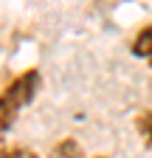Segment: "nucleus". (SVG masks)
<instances>
[{
	"label": "nucleus",
	"mask_w": 152,
	"mask_h": 158,
	"mask_svg": "<svg viewBox=\"0 0 152 158\" xmlns=\"http://www.w3.org/2000/svg\"><path fill=\"white\" fill-rule=\"evenodd\" d=\"M135 130L146 150H152V107H144L135 113Z\"/></svg>",
	"instance_id": "nucleus-4"
},
{
	"label": "nucleus",
	"mask_w": 152,
	"mask_h": 158,
	"mask_svg": "<svg viewBox=\"0 0 152 158\" xmlns=\"http://www.w3.org/2000/svg\"><path fill=\"white\" fill-rule=\"evenodd\" d=\"M87 158H107V155H87Z\"/></svg>",
	"instance_id": "nucleus-6"
},
{
	"label": "nucleus",
	"mask_w": 152,
	"mask_h": 158,
	"mask_svg": "<svg viewBox=\"0 0 152 158\" xmlns=\"http://www.w3.org/2000/svg\"><path fill=\"white\" fill-rule=\"evenodd\" d=\"M40 85H42L40 71H37V68H26V71H20L17 76H11V82L0 90V96H3L14 110H23V107H28L34 99H37Z\"/></svg>",
	"instance_id": "nucleus-1"
},
{
	"label": "nucleus",
	"mask_w": 152,
	"mask_h": 158,
	"mask_svg": "<svg viewBox=\"0 0 152 158\" xmlns=\"http://www.w3.org/2000/svg\"><path fill=\"white\" fill-rule=\"evenodd\" d=\"M0 158H42V155L26 144H6L0 147Z\"/></svg>",
	"instance_id": "nucleus-5"
},
{
	"label": "nucleus",
	"mask_w": 152,
	"mask_h": 158,
	"mask_svg": "<svg viewBox=\"0 0 152 158\" xmlns=\"http://www.w3.org/2000/svg\"><path fill=\"white\" fill-rule=\"evenodd\" d=\"M146 65H149V68H152V56H149V59H146Z\"/></svg>",
	"instance_id": "nucleus-7"
},
{
	"label": "nucleus",
	"mask_w": 152,
	"mask_h": 158,
	"mask_svg": "<svg viewBox=\"0 0 152 158\" xmlns=\"http://www.w3.org/2000/svg\"><path fill=\"white\" fill-rule=\"evenodd\" d=\"M130 51L138 59H149L152 56V23H144L138 28V34L132 37V43H130Z\"/></svg>",
	"instance_id": "nucleus-3"
},
{
	"label": "nucleus",
	"mask_w": 152,
	"mask_h": 158,
	"mask_svg": "<svg viewBox=\"0 0 152 158\" xmlns=\"http://www.w3.org/2000/svg\"><path fill=\"white\" fill-rule=\"evenodd\" d=\"M48 158H87V155H85V147L76 141L73 135H65L56 144H51Z\"/></svg>",
	"instance_id": "nucleus-2"
}]
</instances>
